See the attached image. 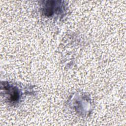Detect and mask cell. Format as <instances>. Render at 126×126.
I'll return each mask as SVG.
<instances>
[{"label": "cell", "instance_id": "cell-1", "mask_svg": "<svg viewBox=\"0 0 126 126\" xmlns=\"http://www.w3.org/2000/svg\"><path fill=\"white\" fill-rule=\"evenodd\" d=\"M1 90L8 102L16 103L19 100L21 96L20 90L12 84L5 82L1 83Z\"/></svg>", "mask_w": 126, "mask_h": 126}, {"label": "cell", "instance_id": "cell-2", "mask_svg": "<svg viewBox=\"0 0 126 126\" xmlns=\"http://www.w3.org/2000/svg\"><path fill=\"white\" fill-rule=\"evenodd\" d=\"M59 1H45L43 5V12L46 16H53L57 12H61L63 7V3Z\"/></svg>", "mask_w": 126, "mask_h": 126}]
</instances>
